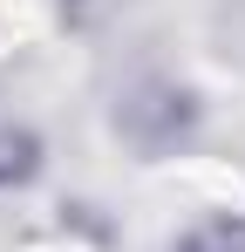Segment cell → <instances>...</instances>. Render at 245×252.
I'll return each instance as SVG.
<instances>
[{
	"label": "cell",
	"instance_id": "6da1fadb",
	"mask_svg": "<svg viewBox=\"0 0 245 252\" xmlns=\"http://www.w3.org/2000/svg\"><path fill=\"white\" fill-rule=\"evenodd\" d=\"M204 123V102L191 82L177 75H129L116 89V109H109V129L122 136V150H136L143 164H163L177 157Z\"/></svg>",
	"mask_w": 245,
	"mask_h": 252
},
{
	"label": "cell",
	"instance_id": "7a4b0ae2",
	"mask_svg": "<svg viewBox=\"0 0 245 252\" xmlns=\"http://www.w3.org/2000/svg\"><path fill=\"white\" fill-rule=\"evenodd\" d=\"M41 177V136L14 116H0V191H21Z\"/></svg>",
	"mask_w": 245,
	"mask_h": 252
},
{
	"label": "cell",
	"instance_id": "3957f363",
	"mask_svg": "<svg viewBox=\"0 0 245 252\" xmlns=\"http://www.w3.org/2000/svg\"><path fill=\"white\" fill-rule=\"evenodd\" d=\"M170 252H245V218L239 211H204L170 239Z\"/></svg>",
	"mask_w": 245,
	"mask_h": 252
},
{
	"label": "cell",
	"instance_id": "277c9868",
	"mask_svg": "<svg viewBox=\"0 0 245 252\" xmlns=\"http://www.w3.org/2000/svg\"><path fill=\"white\" fill-rule=\"evenodd\" d=\"M55 7H61V21H75V28H82V21H89L102 0H55Z\"/></svg>",
	"mask_w": 245,
	"mask_h": 252
}]
</instances>
